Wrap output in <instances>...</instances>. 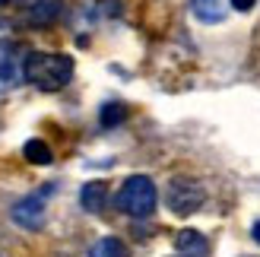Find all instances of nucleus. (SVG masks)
Here are the masks:
<instances>
[{
  "instance_id": "1",
  "label": "nucleus",
  "mask_w": 260,
  "mask_h": 257,
  "mask_svg": "<svg viewBox=\"0 0 260 257\" xmlns=\"http://www.w3.org/2000/svg\"><path fill=\"white\" fill-rule=\"evenodd\" d=\"M73 80V57L54 51H32L25 57V83L42 92H57Z\"/></svg>"
},
{
  "instance_id": "2",
  "label": "nucleus",
  "mask_w": 260,
  "mask_h": 257,
  "mask_svg": "<svg viewBox=\"0 0 260 257\" xmlns=\"http://www.w3.org/2000/svg\"><path fill=\"white\" fill-rule=\"evenodd\" d=\"M155 203H159V190H155L149 175H130L118 190V210L127 216H137V219L152 216Z\"/></svg>"
},
{
  "instance_id": "3",
  "label": "nucleus",
  "mask_w": 260,
  "mask_h": 257,
  "mask_svg": "<svg viewBox=\"0 0 260 257\" xmlns=\"http://www.w3.org/2000/svg\"><path fill=\"white\" fill-rule=\"evenodd\" d=\"M165 203H168V210H172L175 216H190V213H197L206 203V190H203V184L197 181V178L178 175V178L168 181Z\"/></svg>"
},
{
  "instance_id": "4",
  "label": "nucleus",
  "mask_w": 260,
  "mask_h": 257,
  "mask_svg": "<svg viewBox=\"0 0 260 257\" xmlns=\"http://www.w3.org/2000/svg\"><path fill=\"white\" fill-rule=\"evenodd\" d=\"M25 51L10 42V38H0V86L10 89V86H19L25 80Z\"/></svg>"
},
{
  "instance_id": "5",
  "label": "nucleus",
  "mask_w": 260,
  "mask_h": 257,
  "mask_svg": "<svg viewBox=\"0 0 260 257\" xmlns=\"http://www.w3.org/2000/svg\"><path fill=\"white\" fill-rule=\"evenodd\" d=\"M51 194V187H45L42 194H29L16 200L13 207V222L22 226V229H42L45 226V197Z\"/></svg>"
},
{
  "instance_id": "6",
  "label": "nucleus",
  "mask_w": 260,
  "mask_h": 257,
  "mask_svg": "<svg viewBox=\"0 0 260 257\" xmlns=\"http://www.w3.org/2000/svg\"><path fill=\"white\" fill-rule=\"evenodd\" d=\"M19 10H22L25 22L48 25L63 13V0H19Z\"/></svg>"
},
{
  "instance_id": "7",
  "label": "nucleus",
  "mask_w": 260,
  "mask_h": 257,
  "mask_svg": "<svg viewBox=\"0 0 260 257\" xmlns=\"http://www.w3.org/2000/svg\"><path fill=\"white\" fill-rule=\"evenodd\" d=\"M175 248L181 257H210V241L193 229H184V232L175 235Z\"/></svg>"
},
{
  "instance_id": "8",
  "label": "nucleus",
  "mask_w": 260,
  "mask_h": 257,
  "mask_svg": "<svg viewBox=\"0 0 260 257\" xmlns=\"http://www.w3.org/2000/svg\"><path fill=\"white\" fill-rule=\"evenodd\" d=\"M80 203H83L86 213H102V210H105V203H108V184L105 181H89V184H83Z\"/></svg>"
},
{
  "instance_id": "9",
  "label": "nucleus",
  "mask_w": 260,
  "mask_h": 257,
  "mask_svg": "<svg viewBox=\"0 0 260 257\" xmlns=\"http://www.w3.org/2000/svg\"><path fill=\"white\" fill-rule=\"evenodd\" d=\"M190 10L200 22H222V16H225L222 0H190Z\"/></svg>"
},
{
  "instance_id": "10",
  "label": "nucleus",
  "mask_w": 260,
  "mask_h": 257,
  "mask_svg": "<svg viewBox=\"0 0 260 257\" xmlns=\"http://www.w3.org/2000/svg\"><path fill=\"white\" fill-rule=\"evenodd\" d=\"M89 257H130V251H127V245L121 238H99L92 248H89Z\"/></svg>"
},
{
  "instance_id": "11",
  "label": "nucleus",
  "mask_w": 260,
  "mask_h": 257,
  "mask_svg": "<svg viewBox=\"0 0 260 257\" xmlns=\"http://www.w3.org/2000/svg\"><path fill=\"white\" fill-rule=\"evenodd\" d=\"M22 156L29 159L32 165H51V162H54V152H51V146L42 143V140H29V143L22 146Z\"/></svg>"
},
{
  "instance_id": "12",
  "label": "nucleus",
  "mask_w": 260,
  "mask_h": 257,
  "mask_svg": "<svg viewBox=\"0 0 260 257\" xmlns=\"http://www.w3.org/2000/svg\"><path fill=\"white\" fill-rule=\"evenodd\" d=\"M124 118H127V111H124V105H118V102H114V105H105V108H102V124H105V127L121 124Z\"/></svg>"
},
{
  "instance_id": "13",
  "label": "nucleus",
  "mask_w": 260,
  "mask_h": 257,
  "mask_svg": "<svg viewBox=\"0 0 260 257\" xmlns=\"http://www.w3.org/2000/svg\"><path fill=\"white\" fill-rule=\"evenodd\" d=\"M254 4H257V0H232V7H235L238 13H248V10H254Z\"/></svg>"
},
{
  "instance_id": "14",
  "label": "nucleus",
  "mask_w": 260,
  "mask_h": 257,
  "mask_svg": "<svg viewBox=\"0 0 260 257\" xmlns=\"http://www.w3.org/2000/svg\"><path fill=\"white\" fill-rule=\"evenodd\" d=\"M251 235H254V241H257V245H260V219L251 226Z\"/></svg>"
},
{
  "instance_id": "15",
  "label": "nucleus",
  "mask_w": 260,
  "mask_h": 257,
  "mask_svg": "<svg viewBox=\"0 0 260 257\" xmlns=\"http://www.w3.org/2000/svg\"><path fill=\"white\" fill-rule=\"evenodd\" d=\"M0 4H19V0H0Z\"/></svg>"
}]
</instances>
